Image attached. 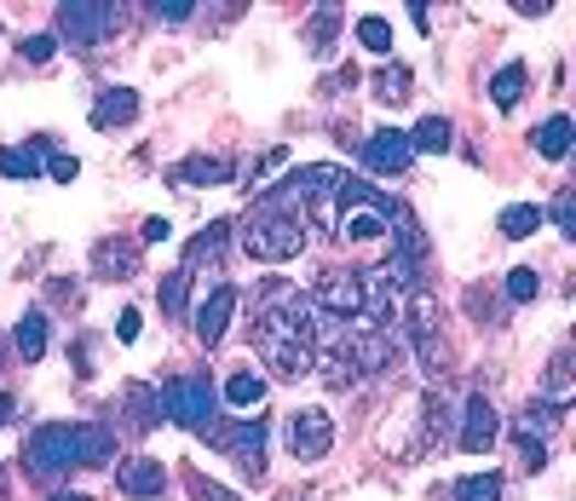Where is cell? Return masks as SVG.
I'll use <instances>...</instances> for the list:
<instances>
[{
  "label": "cell",
  "mask_w": 576,
  "mask_h": 501,
  "mask_svg": "<svg viewBox=\"0 0 576 501\" xmlns=\"http://www.w3.org/2000/svg\"><path fill=\"white\" fill-rule=\"evenodd\" d=\"M116 340H139V312H121V323H116Z\"/></svg>",
  "instance_id": "obj_43"
},
{
  "label": "cell",
  "mask_w": 576,
  "mask_h": 501,
  "mask_svg": "<svg viewBox=\"0 0 576 501\" xmlns=\"http://www.w3.org/2000/svg\"><path fill=\"white\" fill-rule=\"evenodd\" d=\"M570 363H576V352H570V346H559L554 363H547V381H542L547 404H565V392H570Z\"/></svg>",
  "instance_id": "obj_25"
},
{
  "label": "cell",
  "mask_w": 576,
  "mask_h": 501,
  "mask_svg": "<svg viewBox=\"0 0 576 501\" xmlns=\"http://www.w3.org/2000/svg\"><path fill=\"white\" fill-rule=\"evenodd\" d=\"M335 30H340V7H317V18H312V41H317V46H329Z\"/></svg>",
  "instance_id": "obj_35"
},
{
  "label": "cell",
  "mask_w": 576,
  "mask_h": 501,
  "mask_svg": "<svg viewBox=\"0 0 576 501\" xmlns=\"http://www.w3.org/2000/svg\"><path fill=\"white\" fill-rule=\"evenodd\" d=\"M449 139H456V133H449L444 116H421L410 128V150H415V156H421V150H433V156H438V150H449Z\"/></svg>",
  "instance_id": "obj_24"
},
{
  "label": "cell",
  "mask_w": 576,
  "mask_h": 501,
  "mask_svg": "<svg viewBox=\"0 0 576 501\" xmlns=\"http://www.w3.org/2000/svg\"><path fill=\"white\" fill-rule=\"evenodd\" d=\"M312 306L317 312H329V317H363V283H358V271H323V277L312 283Z\"/></svg>",
  "instance_id": "obj_8"
},
{
  "label": "cell",
  "mask_w": 576,
  "mask_h": 501,
  "mask_svg": "<svg viewBox=\"0 0 576 501\" xmlns=\"http://www.w3.org/2000/svg\"><path fill=\"white\" fill-rule=\"evenodd\" d=\"M208 444H219L225 449V456H231L242 472H248V479H265V427H260V421H214V427L203 433Z\"/></svg>",
  "instance_id": "obj_6"
},
{
  "label": "cell",
  "mask_w": 576,
  "mask_h": 501,
  "mask_svg": "<svg viewBox=\"0 0 576 501\" xmlns=\"http://www.w3.org/2000/svg\"><path fill=\"white\" fill-rule=\"evenodd\" d=\"M12 346H18V358H23V363H41V358H46V312H41V306L18 317Z\"/></svg>",
  "instance_id": "obj_18"
},
{
  "label": "cell",
  "mask_w": 576,
  "mask_h": 501,
  "mask_svg": "<svg viewBox=\"0 0 576 501\" xmlns=\"http://www.w3.org/2000/svg\"><path fill=\"white\" fill-rule=\"evenodd\" d=\"M0 501H7V472H0Z\"/></svg>",
  "instance_id": "obj_47"
},
{
  "label": "cell",
  "mask_w": 576,
  "mask_h": 501,
  "mask_svg": "<svg viewBox=\"0 0 576 501\" xmlns=\"http://www.w3.org/2000/svg\"><path fill=\"white\" fill-rule=\"evenodd\" d=\"M496 438H502V415H496V404H490L485 392H472L467 410H461V433H456V444L467 449V456H485Z\"/></svg>",
  "instance_id": "obj_9"
},
{
  "label": "cell",
  "mask_w": 576,
  "mask_h": 501,
  "mask_svg": "<svg viewBox=\"0 0 576 501\" xmlns=\"http://www.w3.org/2000/svg\"><path fill=\"white\" fill-rule=\"evenodd\" d=\"M358 46L363 53H392V23L387 18H358Z\"/></svg>",
  "instance_id": "obj_30"
},
{
  "label": "cell",
  "mask_w": 576,
  "mask_h": 501,
  "mask_svg": "<svg viewBox=\"0 0 576 501\" xmlns=\"http://www.w3.org/2000/svg\"><path fill=\"white\" fill-rule=\"evenodd\" d=\"M231 162H225V156H191L185 167H180V179H196V185H219V179H231Z\"/></svg>",
  "instance_id": "obj_26"
},
{
  "label": "cell",
  "mask_w": 576,
  "mask_h": 501,
  "mask_svg": "<svg viewBox=\"0 0 576 501\" xmlns=\"http://www.w3.org/2000/svg\"><path fill=\"white\" fill-rule=\"evenodd\" d=\"M116 490H121V495H133V501H156V495L167 490V472H162V461L133 456V461H121V467H116Z\"/></svg>",
  "instance_id": "obj_12"
},
{
  "label": "cell",
  "mask_w": 576,
  "mask_h": 501,
  "mask_svg": "<svg viewBox=\"0 0 576 501\" xmlns=\"http://www.w3.org/2000/svg\"><path fill=\"white\" fill-rule=\"evenodd\" d=\"M231 317H237V288H231V283H214V288L203 294V306H196V340L214 352V346L231 335Z\"/></svg>",
  "instance_id": "obj_10"
},
{
  "label": "cell",
  "mask_w": 576,
  "mask_h": 501,
  "mask_svg": "<svg viewBox=\"0 0 576 501\" xmlns=\"http://www.w3.org/2000/svg\"><path fill=\"white\" fill-rule=\"evenodd\" d=\"M496 225H502L508 242H524V237L542 231V208L536 203H513V208H502V219H496Z\"/></svg>",
  "instance_id": "obj_22"
},
{
  "label": "cell",
  "mask_w": 576,
  "mask_h": 501,
  "mask_svg": "<svg viewBox=\"0 0 576 501\" xmlns=\"http://www.w3.org/2000/svg\"><path fill=\"white\" fill-rule=\"evenodd\" d=\"M374 92L392 98V105H398V98H410V69L404 64H387L381 75H374Z\"/></svg>",
  "instance_id": "obj_32"
},
{
  "label": "cell",
  "mask_w": 576,
  "mask_h": 501,
  "mask_svg": "<svg viewBox=\"0 0 576 501\" xmlns=\"http://www.w3.org/2000/svg\"><path fill=\"white\" fill-rule=\"evenodd\" d=\"M312 299L306 294H294L289 306H260V323H254V352L260 363L278 374V381H300V374H312V358H317V346H312Z\"/></svg>",
  "instance_id": "obj_2"
},
{
  "label": "cell",
  "mask_w": 576,
  "mask_h": 501,
  "mask_svg": "<svg viewBox=\"0 0 576 501\" xmlns=\"http://www.w3.org/2000/svg\"><path fill=\"white\" fill-rule=\"evenodd\" d=\"M570 139H576L570 116H547V121H542V133H536L542 162H565V156H570Z\"/></svg>",
  "instance_id": "obj_21"
},
{
  "label": "cell",
  "mask_w": 576,
  "mask_h": 501,
  "mask_svg": "<svg viewBox=\"0 0 576 501\" xmlns=\"http://www.w3.org/2000/svg\"><path fill=\"white\" fill-rule=\"evenodd\" d=\"M93 271H98V277H133V271H139V242H98L93 248Z\"/></svg>",
  "instance_id": "obj_16"
},
{
  "label": "cell",
  "mask_w": 576,
  "mask_h": 501,
  "mask_svg": "<svg viewBox=\"0 0 576 501\" xmlns=\"http://www.w3.org/2000/svg\"><path fill=\"white\" fill-rule=\"evenodd\" d=\"M41 150H0V173H7V179H35L41 173Z\"/></svg>",
  "instance_id": "obj_27"
},
{
  "label": "cell",
  "mask_w": 576,
  "mask_h": 501,
  "mask_svg": "<svg viewBox=\"0 0 576 501\" xmlns=\"http://www.w3.org/2000/svg\"><path fill=\"white\" fill-rule=\"evenodd\" d=\"M519 461L531 467V472H542L547 467V444L542 438H519Z\"/></svg>",
  "instance_id": "obj_37"
},
{
  "label": "cell",
  "mask_w": 576,
  "mask_h": 501,
  "mask_svg": "<svg viewBox=\"0 0 576 501\" xmlns=\"http://www.w3.org/2000/svg\"><path fill=\"white\" fill-rule=\"evenodd\" d=\"M53 53H58V35H30L23 41V58L30 64H53Z\"/></svg>",
  "instance_id": "obj_36"
},
{
  "label": "cell",
  "mask_w": 576,
  "mask_h": 501,
  "mask_svg": "<svg viewBox=\"0 0 576 501\" xmlns=\"http://www.w3.org/2000/svg\"><path fill=\"white\" fill-rule=\"evenodd\" d=\"M265 369H237V374H225V404H231V410H254L260 404V397H265Z\"/></svg>",
  "instance_id": "obj_17"
},
{
  "label": "cell",
  "mask_w": 576,
  "mask_h": 501,
  "mask_svg": "<svg viewBox=\"0 0 576 501\" xmlns=\"http://www.w3.org/2000/svg\"><path fill=\"white\" fill-rule=\"evenodd\" d=\"M156 404H162V415L173 421V427H185V433H208V427H214V404H219V392L203 381V374H180V381L156 386Z\"/></svg>",
  "instance_id": "obj_4"
},
{
  "label": "cell",
  "mask_w": 576,
  "mask_h": 501,
  "mask_svg": "<svg viewBox=\"0 0 576 501\" xmlns=\"http://www.w3.org/2000/svg\"><path fill=\"white\" fill-rule=\"evenodd\" d=\"M283 438H289L294 461H323L335 449V421H329V410H294L283 421Z\"/></svg>",
  "instance_id": "obj_7"
},
{
  "label": "cell",
  "mask_w": 576,
  "mask_h": 501,
  "mask_svg": "<svg viewBox=\"0 0 576 501\" xmlns=\"http://www.w3.org/2000/svg\"><path fill=\"white\" fill-rule=\"evenodd\" d=\"M335 231H340L346 242H381V237H387V219L374 214V203H369V208L340 214V225H335Z\"/></svg>",
  "instance_id": "obj_20"
},
{
  "label": "cell",
  "mask_w": 576,
  "mask_h": 501,
  "mask_svg": "<svg viewBox=\"0 0 576 501\" xmlns=\"http://www.w3.org/2000/svg\"><path fill=\"white\" fill-rule=\"evenodd\" d=\"M225 242H231V219H214V225H203L191 242H185V271H203V265H219V254H225Z\"/></svg>",
  "instance_id": "obj_15"
},
{
  "label": "cell",
  "mask_w": 576,
  "mask_h": 501,
  "mask_svg": "<svg viewBox=\"0 0 576 501\" xmlns=\"http://www.w3.org/2000/svg\"><path fill=\"white\" fill-rule=\"evenodd\" d=\"M53 501H87V495H75V490H53Z\"/></svg>",
  "instance_id": "obj_46"
},
{
  "label": "cell",
  "mask_w": 576,
  "mask_h": 501,
  "mask_svg": "<svg viewBox=\"0 0 576 501\" xmlns=\"http://www.w3.org/2000/svg\"><path fill=\"white\" fill-rule=\"evenodd\" d=\"M116 456L110 427H93V421H46V427L30 433L23 444V467H30L35 484H58L69 467H105Z\"/></svg>",
  "instance_id": "obj_1"
},
{
  "label": "cell",
  "mask_w": 576,
  "mask_h": 501,
  "mask_svg": "<svg viewBox=\"0 0 576 501\" xmlns=\"http://www.w3.org/2000/svg\"><path fill=\"white\" fill-rule=\"evenodd\" d=\"M456 501H502V479L496 472H472V479L456 484Z\"/></svg>",
  "instance_id": "obj_29"
},
{
  "label": "cell",
  "mask_w": 576,
  "mask_h": 501,
  "mask_svg": "<svg viewBox=\"0 0 576 501\" xmlns=\"http://www.w3.org/2000/svg\"><path fill=\"white\" fill-rule=\"evenodd\" d=\"M358 156H363V167H369V173H410L415 150H410V133L381 128V133H369V139H363Z\"/></svg>",
  "instance_id": "obj_11"
},
{
  "label": "cell",
  "mask_w": 576,
  "mask_h": 501,
  "mask_svg": "<svg viewBox=\"0 0 576 501\" xmlns=\"http://www.w3.org/2000/svg\"><path fill=\"white\" fill-rule=\"evenodd\" d=\"M144 12L156 18V23H167V30H180V23H191L196 12H203V7H196V0H150Z\"/></svg>",
  "instance_id": "obj_28"
},
{
  "label": "cell",
  "mask_w": 576,
  "mask_h": 501,
  "mask_svg": "<svg viewBox=\"0 0 576 501\" xmlns=\"http://www.w3.org/2000/svg\"><path fill=\"white\" fill-rule=\"evenodd\" d=\"M121 30V7L116 0H64L58 7V35L69 46H98Z\"/></svg>",
  "instance_id": "obj_5"
},
{
  "label": "cell",
  "mask_w": 576,
  "mask_h": 501,
  "mask_svg": "<svg viewBox=\"0 0 576 501\" xmlns=\"http://www.w3.org/2000/svg\"><path fill=\"white\" fill-rule=\"evenodd\" d=\"M121 415H128V433H156L162 427L156 386H150V381H128V392H121Z\"/></svg>",
  "instance_id": "obj_14"
},
{
  "label": "cell",
  "mask_w": 576,
  "mask_h": 501,
  "mask_svg": "<svg viewBox=\"0 0 576 501\" xmlns=\"http://www.w3.org/2000/svg\"><path fill=\"white\" fill-rule=\"evenodd\" d=\"M139 121V92L133 87H105L93 105V128L98 133H116V128H133Z\"/></svg>",
  "instance_id": "obj_13"
},
{
  "label": "cell",
  "mask_w": 576,
  "mask_h": 501,
  "mask_svg": "<svg viewBox=\"0 0 576 501\" xmlns=\"http://www.w3.org/2000/svg\"><path fill=\"white\" fill-rule=\"evenodd\" d=\"M536 294H542V277H536L531 265L508 271V299H513V306H524V299H536Z\"/></svg>",
  "instance_id": "obj_33"
},
{
  "label": "cell",
  "mask_w": 576,
  "mask_h": 501,
  "mask_svg": "<svg viewBox=\"0 0 576 501\" xmlns=\"http://www.w3.org/2000/svg\"><path fill=\"white\" fill-rule=\"evenodd\" d=\"M41 167H46V173H53V179H58V185H69V179H75V173H81V162H75V156H58V150H53V156H46Z\"/></svg>",
  "instance_id": "obj_38"
},
{
  "label": "cell",
  "mask_w": 576,
  "mask_h": 501,
  "mask_svg": "<svg viewBox=\"0 0 576 501\" xmlns=\"http://www.w3.org/2000/svg\"><path fill=\"white\" fill-rule=\"evenodd\" d=\"M524 75H531V69H524L519 58H513V64H502V69L490 75V98H496V110H513V105H519V92H524Z\"/></svg>",
  "instance_id": "obj_23"
},
{
  "label": "cell",
  "mask_w": 576,
  "mask_h": 501,
  "mask_svg": "<svg viewBox=\"0 0 576 501\" xmlns=\"http://www.w3.org/2000/svg\"><path fill=\"white\" fill-rule=\"evenodd\" d=\"M46 294H53V306H81V283L53 277V283H46Z\"/></svg>",
  "instance_id": "obj_39"
},
{
  "label": "cell",
  "mask_w": 576,
  "mask_h": 501,
  "mask_svg": "<svg viewBox=\"0 0 576 501\" xmlns=\"http://www.w3.org/2000/svg\"><path fill=\"white\" fill-rule=\"evenodd\" d=\"M185 288H191V271H185V265L162 277V312H167V317H185Z\"/></svg>",
  "instance_id": "obj_31"
},
{
  "label": "cell",
  "mask_w": 576,
  "mask_h": 501,
  "mask_svg": "<svg viewBox=\"0 0 576 501\" xmlns=\"http://www.w3.org/2000/svg\"><path fill=\"white\" fill-rule=\"evenodd\" d=\"M237 237H242V254L248 260H265V265H283V260H294L300 248L312 242L306 219L289 214V208H278V203H265V196L254 203V214L237 225Z\"/></svg>",
  "instance_id": "obj_3"
},
{
  "label": "cell",
  "mask_w": 576,
  "mask_h": 501,
  "mask_svg": "<svg viewBox=\"0 0 576 501\" xmlns=\"http://www.w3.org/2000/svg\"><path fill=\"white\" fill-rule=\"evenodd\" d=\"M554 225H559V237H565V242H576V196H570V190L554 196Z\"/></svg>",
  "instance_id": "obj_34"
},
{
  "label": "cell",
  "mask_w": 576,
  "mask_h": 501,
  "mask_svg": "<svg viewBox=\"0 0 576 501\" xmlns=\"http://www.w3.org/2000/svg\"><path fill=\"white\" fill-rule=\"evenodd\" d=\"M513 12H524V18H542V12H554V0H513Z\"/></svg>",
  "instance_id": "obj_44"
},
{
  "label": "cell",
  "mask_w": 576,
  "mask_h": 501,
  "mask_svg": "<svg viewBox=\"0 0 576 501\" xmlns=\"http://www.w3.org/2000/svg\"><path fill=\"white\" fill-rule=\"evenodd\" d=\"M196 501H242L237 490H225L219 479H196Z\"/></svg>",
  "instance_id": "obj_40"
},
{
  "label": "cell",
  "mask_w": 576,
  "mask_h": 501,
  "mask_svg": "<svg viewBox=\"0 0 576 501\" xmlns=\"http://www.w3.org/2000/svg\"><path fill=\"white\" fill-rule=\"evenodd\" d=\"M565 421V404H547V397H536V404H524V415H519V438H542L547 444V433H554Z\"/></svg>",
  "instance_id": "obj_19"
},
{
  "label": "cell",
  "mask_w": 576,
  "mask_h": 501,
  "mask_svg": "<svg viewBox=\"0 0 576 501\" xmlns=\"http://www.w3.org/2000/svg\"><path fill=\"white\" fill-rule=\"evenodd\" d=\"M12 410H18V404H12V392H0V427L12 421Z\"/></svg>",
  "instance_id": "obj_45"
},
{
  "label": "cell",
  "mask_w": 576,
  "mask_h": 501,
  "mask_svg": "<svg viewBox=\"0 0 576 501\" xmlns=\"http://www.w3.org/2000/svg\"><path fill=\"white\" fill-rule=\"evenodd\" d=\"M283 162H289V150H283V144H278V150H265V162L254 167V179H265V173H278Z\"/></svg>",
  "instance_id": "obj_41"
},
{
  "label": "cell",
  "mask_w": 576,
  "mask_h": 501,
  "mask_svg": "<svg viewBox=\"0 0 576 501\" xmlns=\"http://www.w3.org/2000/svg\"><path fill=\"white\" fill-rule=\"evenodd\" d=\"M139 237H144V242H167V219H144Z\"/></svg>",
  "instance_id": "obj_42"
}]
</instances>
